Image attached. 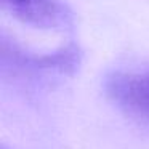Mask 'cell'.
I'll use <instances>...</instances> for the list:
<instances>
[{"label": "cell", "mask_w": 149, "mask_h": 149, "mask_svg": "<svg viewBox=\"0 0 149 149\" xmlns=\"http://www.w3.org/2000/svg\"><path fill=\"white\" fill-rule=\"evenodd\" d=\"M104 91L120 112L149 128V72H112L106 77Z\"/></svg>", "instance_id": "cell-1"}, {"label": "cell", "mask_w": 149, "mask_h": 149, "mask_svg": "<svg viewBox=\"0 0 149 149\" xmlns=\"http://www.w3.org/2000/svg\"><path fill=\"white\" fill-rule=\"evenodd\" d=\"M82 59L79 47L66 45L53 53L37 55L16 48L15 45L3 43V63L24 72H55V74H74Z\"/></svg>", "instance_id": "cell-2"}, {"label": "cell", "mask_w": 149, "mask_h": 149, "mask_svg": "<svg viewBox=\"0 0 149 149\" xmlns=\"http://www.w3.org/2000/svg\"><path fill=\"white\" fill-rule=\"evenodd\" d=\"M19 21L37 29L59 31L72 24V13L63 0H2Z\"/></svg>", "instance_id": "cell-3"}, {"label": "cell", "mask_w": 149, "mask_h": 149, "mask_svg": "<svg viewBox=\"0 0 149 149\" xmlns=\"http://www.w3.org/2000/svg\"><path fill=\"white\" fill-rule=\"evenodd\" d=\"M0 149H8V148H7V146H2V148H0Z\"/></svg>", "instance_id": "cell-4"}]
</instances>
